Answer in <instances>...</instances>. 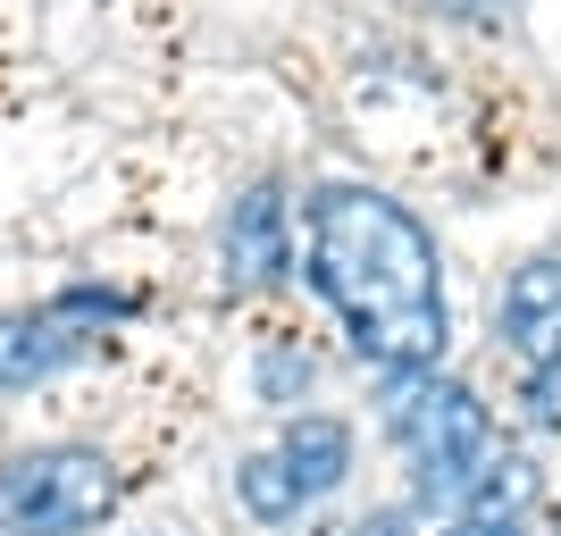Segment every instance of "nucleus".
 Returning <instances> with one entry per match:
<instances>
[{
    "label": "nucleus",
    "instance_id": "nucleus-3",
    "mask_svg": "<svg viewBox=\"0 0 561 536\" xmlns=\"http://www.w3.org/2000/svg\"><path fill=\"white\" fill-rule=\"evenodd\" d=\"M117 512V469L84 444L0 461V536H84Z\"/></svg>",
    "mask_w": 561,
    "mask_h": 536
},
{
    "label": "nucleus",
    "instance_id": "nucleus-14",
    "mask_svg": "<svg viewBox=\"0 0 561 536\" xmlns=\"http://www.w3.org/2000/svg\"><path fill=\"white\" fill-rule=\"evenodd\" d=\"M553 536H561V528H553Z\"/></svg>",
    "mask_w": 561,
    "mask_h": 536
},
{
    "label": "nucleus",
    "instance_id": "nucleus-8",
    "mask_svg": "<svg viewBox=\"0 0 561 536\" xmlns=\"http://www.w3.org/2000/svg\"><path fill=\"white\" fill-rule=\"evenodd\" d=\"M461 503H469V520H519L528 503H537V461H519V453L494 461V453H486V469L469 478Z\"/></svg>",
    "mask_w": 561,
    "mask_h": 536
},
{
    "label": "nucleus",
    "instance_id": "nucleus-11",
    "mask_svg": "<svg viewBox=\"0 0 561 536\" xmlns=\"http://www.w3.org/2000/svg\"><path fill=\"white\" fill-rule=\"evenodd\" d=\"M344 536H411V520H402V512H369V520H352Z\"/></svg>",
    "mask_w": 561,
    "mask_h": 536
},
{
    "label": "nucleus",
    "instance_id": "nucleus-10",
    "mask_svg": "<svg viewBox=\"0 0 561 536\" xmlns=\"http://www.w3.org/2000/svg\"><path fill=\"white\" fill-rule=\"evenodd\" d=\"M528 411H537L545 427H561V352H553V361H545L537 377H528Z\"/></svg>",
    "mask_w": 561,
    "mask_h": 536
},
{
    "label": "nucleus",
    "instance_id": "nucleus-1",
    "mask_svg": "<svg viewBox=\"0 0 561 536\" xmlns=\"http://www.w3.org/2000/svg\"><path fill=\"white\" fill-rule=\"evenodd\" d=\"M302 227H310L302 269H310V285H319V303L344 319L352 352L386 377L436 369V361H445V335H453L436 235L377 185H319Z\"/></svg>",
    "mask_w": 561,
    "mask_h": 536
},
{
    "label": "nucleus",
    "instance_id": "nucleus-2",
    "mask_svg": "<svg viewBox=\"0 0 561 536\" xmlns=\"http://www.w3.org/2000/svg\"><path fill=\"white\" fill-rule=\"evenodd\" d=\"M386 427H394L402 461H411L420 503H461L469 478H478V469H486V453H494L486 402L469 395L461 377H436V369L394 377V395H386Z\"/></svg>",
    "mask_w": 561,
    "mask_h": 536
},
{
    "label": "nucleus",
    "instance_id": "nucleus-12",
    "mask_svg": "<svg viewBox=\"0 0 561 536\" xmlns=\"http://www.w3.org/2000/svg\"><path fill=\"white\" fill-rule=\"evenodd\" d=\"M445 18H494V9H512V0H436Z\"/></svg>",
    "mask_w": 561,
    "mask_h": 536
},
{
    "label": "nucleus",
    "instance_id": "nucleus-5",
    "mask_svg": "<svg viewBox=\"0 0 561 536\" xmlns=\"http://www.w3.org/2000/svg\"><path fill=\"white\" fill-rule=\"evenodd\" d=\"M503 344H512L528 369H545L561 352V252L512 269V285H503Z\"/></svg>",
    "mask_w": 561,
    "mask_h": 536
},
{
    "label": "nucleus",
    "instance_id": "nucleus-4",
    "mask_svg": "<svg viewBox=\"0 0 561 536\" xmlns=\"http://www.w3.org/2000/svg\"><path fill=\"white\" fill-rule=\"evenodd\" d=\"M110 310H126V303L117 294H59L43 310H9L0 319V395H25V386L59 377L68 361H84L101 344L93 319H110Z\"/></svg>",
    "mask_w": 561,
    "mask_h": 536
},
{
    "label": "nucleus",
    "instance_id": "nucleus-9",
    "mask_svg": "<svg viewBox=\"0 0 561 536\" xmlns=\"http://www.w3.org/2000/svg\"><path fill=\"white\" fill-rule=\"evenodd\" d=\"M234 503H243L252 520H268V528L302 512V494H294V478H285L277 453H252V461H234Z\"/></svg>",
    "mask_w": 561,
    "mask_h": 536
},
{
    "label": "nucleus",
    "instance_id": "nucleus-7",
    "mask_svg": "<svg viewBox=\"0 0 561 536\" xmlns=\"http://www.w3.org/2000/svg\"><path fill=\"white\" fill-rule=\"evenodd\" d=\"M277 461H285V478H294V494H302V512H310L319 494H335L352 478V427L328 420V411H302V420H285Z\"/></svg>",
    "mask_w": 561,
    "mask_h": 536
},
{
    "label": "nucleus",
    "instance_id": "nucleus-6",
    "mask_svg": "<svg viewBox=\"0 0 561 536\" xmlns=\"http://www.w3.org/2000/svg\"><path fill=\"white\" fill-rule=\"evenodd\" d=\"M285 269H294L285 202H277V185H252L227 218V277L234 285H285Z\"/></svg>",
    "mask_w": 561,
    "mask_h": 536
},
{
    "label": "nucleus",
    "instance_id": "nucleus-13",
    "mask_svg": "<svg viewBox=\"0 0 561 536\" xmlns=\"http://www.w3.org/2000/svg\"><path fill=\"white\" fill-rule=\"evenodd\" d=\"M453 536H519V520H461Z\"/></svg>",
    "mask_w": 561,
    "mask_h": 536
}]
</instances>
